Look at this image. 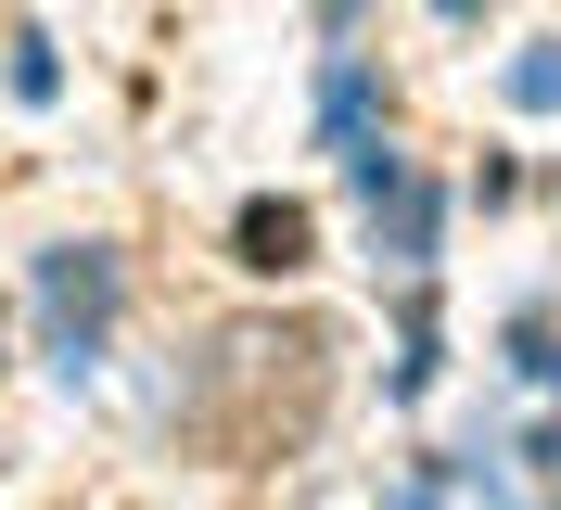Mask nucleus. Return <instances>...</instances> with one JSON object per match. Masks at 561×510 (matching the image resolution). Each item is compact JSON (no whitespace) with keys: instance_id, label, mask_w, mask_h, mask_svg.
<instances>
[{"instance_id":"obj_1","label":"nucleus","mask_w":561,"mask_h":510,"mask_svg":"<svg viewBox=\"0 0 561 510\" xmlns=\"http://www.w3.org/2000/svg\"><path fill=\"white\" fill-rule=\"evenodd\" d=\"M319 358H332L319 332H268V319L255 332H217V358L192 371V408H179L192 446L230 460V473H268L280 446H307L319 434V383H332Z\"/></svg>"},{"instance_id":"obj_2","label":"nucleus","mask_w":561,"mask_h":510,"mask_svg":"<svg viewBox=\"0 0 561 510\" xmlns=\"http://www.w3.org/2000/svg\"><path fill=\"white\" fill-rule=\"evenodd\" d=\"M38 294L65 306V371H90V358H103V306H115V269H103V256H51V269H38Z\"/></svg>"},{"instance_id":"obj_3","label":"nucleus","mask_w":561,"mask_h":510,"mask_svg":"<svg viewBox=\"0 0 561 510\" xmlns=\"http://www.w3.org/2000/svg\"><path fill=\"white\" fill-rule=\"evenodd\" d=\"M243 256H255V269H307V217H294V204H255V217H243Z\"/></svg>"},{"instance_id":"obj_4","label":"nucleus","mask_w":561,"mask_h":510,"mask_svg":"<svg viewBox=\"0 0 561 510\" xmlns=\"http://www.w3.org/2000/svg\"><path fill=\"white\" fill-rule=\"evenodd\" d=\"M511 102H536V115H549V102H561V52H524V65H511Z\"/></svg>"}]
</instances>
